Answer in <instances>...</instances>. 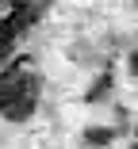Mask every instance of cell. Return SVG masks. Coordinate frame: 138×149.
Returning a JSON list of instances; mask_svg holds the SVG:
<instances>
[{"mask_svg": "<svg viewBox=\"0 0 138 149\" xmlns=\"http://www.w3.org/2000/svg\"><path fill=\"white\" fill-rule=\"evenodd\" d=\"M46 12V0H23V4L15 12H8L4 19H0V54L8 57V50L15 46V38L27 31V27H35Z\"/></svg>", "mask_w": 138, "mask_h": 149, "instance_id": "cell-2", "label": "cell"}, {"mask_svg": "<svg viewBox=\"0 0 138 149\" xmlns=\"http://www.w3.org/2000/svg\"><path fill=\"white\" fill-rule=\"evenodd\" d=\"M85 138H88L92 145H104V141H111V130H88Z\"/></svg>", "mask_w": 138, "mask_h": 149, "instance_id": "cell-3", "label": "cell"}, {"mask_svg": "<svg viewBox=\"0 0 138 149\" xmlns=\"http://www.w3.org/2000/svg\"><path fill=\"white\" fill-rule=\"evenodd\" d=\"M39 107V73L31 57H15L0 73V111L8 123H23Z\"/></svg>", "mask_w": 138, "mask_h": 149, "instance_id": "cell-1", "label": "cell"}, {"mask_svg": "<svg viewBox=\"0 0 138 149\" xmlns=\"http://www.w3.org/2000/svg\"><path fill=\"white\" fill-rule=\"evenodd\" d=\"M23 4V0H0V15H8V12H15Z\"/></svg>", "mask_w": 138, "mask_h": 149, "instance_id": "cell-5", "label": "cell"}, {"mask_svg": "<svg viewBox=\"0 0 138 149\" xmlns=\"http://www.w3.org/2000/svg\"><path fill=\"white\" fill-rule=\"evenodd\" d=\"M107 84H111V77H107V73H104V77H100V84H96V88H92V92H88V100H100V96L107 92Z\"/></svg>", "mask_w": 138, "mask_h": 149, "instance_id": "cell-4", "label": "cell"}, {"mask_svg": "<svg viewBox=\"0 0 138 149\" xmlns=\"http://www.w3.org/2000/svg\"><path fill=\"white\" fill-rule=\"evenodd\" d=\"M130 69H134V73H138V50H134V54H130Z\"/></svg>", "mask_w": 138, "mask_h": 149, "instance_id": "cell-6", "label": "cell"}, {"mask_svg": "<svg viewBox=\"0 0 138 149\" xmlns=\"http://www.w3.org/2000/svg\"><path fill=\"white\" fill-rule=\"evenodd\" d=\"M134 149H138V145H134Z\"/></svg>", "mask_w": 138, "mask_h": 149, "instance_id": "cell-7", "label": "cell"}]
</instances>
